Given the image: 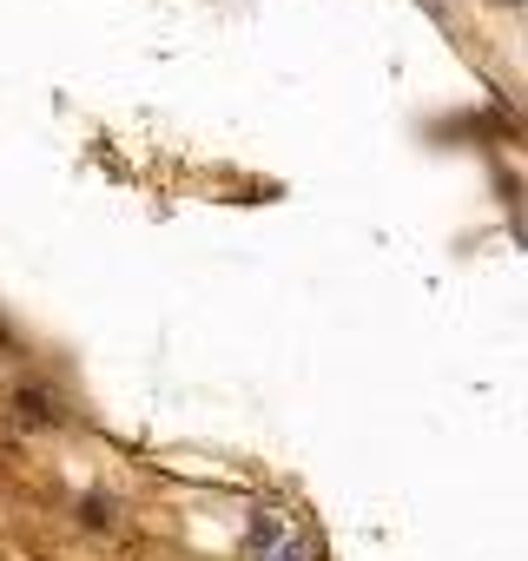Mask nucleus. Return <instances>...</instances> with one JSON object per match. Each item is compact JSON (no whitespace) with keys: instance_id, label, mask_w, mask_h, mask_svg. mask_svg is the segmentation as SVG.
Wrapping results in <instances>:
<instances>
[{"instance_id":"nucleus-1","label":"nucleus","mask_w":528,"mask_h":561,"mask_svg":"<svg viewBox=\"0 0 528 561\" xmlns=\"http://www.w3.org/2000/svg\"><path fill=\"white\" fill-rule=\"evenodd\" d=\"M14 416H21L27 430H54V423H60L67 410H60V397H54V390H41V383H27V390L14 397Z\"/></svg>"},{"instance_id":"nucleus-2","label":"nucleus","mask_w":528,"mask_h":561,"mask_svg":"<svg viewBox=\"0 0 528 561\" xmlns=\"http://www.w3.org/2000/svg\"><path fill=\"white\" fill-rule=\"evenodd\" d=\"M80 522H87V528H93V535H100V528H106V535H113V528H119V502H113V495H100V489H93V495H80Z\"/></svg>"},{"instance_id":"nucleus-3","label":"nucleus","mask_w":528,"mask_h":561,"mask_svg":"<svg viewBox=\"0 0 528 561\" xmlns=\"http://www.w3.org/2000/svg\"><path fill=\"white\" fill-rule=\"evenodd\" d=\"M278 535H285V528H278V515H264V508L251 515V548H257V554H264V548H278Z\"/></svg>"},{"instance_id":"nucleus-4","label":"nucleus","mask_w":528,"mask_h":561,"mask_svg":"<svg viewBox=\"0 0 528 561\" xmlns=\"http://www.w3.org/2000/svg\"><path fill=\"white\" fill-rule=\"evenodd\" d=\"M264 561H311V548H305V541H278V548L264 554Z\"/></svg>"}]
</instances>
